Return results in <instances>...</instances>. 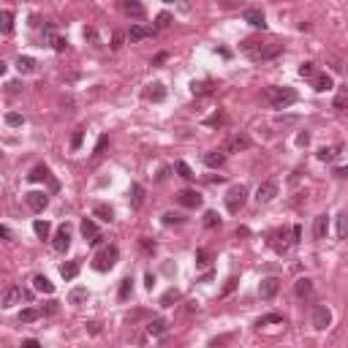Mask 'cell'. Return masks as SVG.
I'll return each mask as SVG.
<instances>
[{
    "mask_svg": "<svg viewBox=\"0 0 348 348\" xmlns=\"http://www.w3.org/2000/svg\"><path fill=\"white\" fill-rule=\"evenodd\" d=\"M174 169H177V174H179L182 179H193V177H196L193 169H190V166L185 164V161H177V164H174Z\"/></svg>",
    "mask_w": 348,
    "mask_h": 348,
    "instance_id": "obj_34",
    "label": "cell"
},
{
    "mask_svg": "<svg viewBox=\"0 0 348 348\" xmlns=\"http://www.w3.org/2000/svg\"><path fill=\"white\" fill-rule=\"evenodd\" d=\"M147 332H150V335H164V332H166V324L161 321V318H155V321H150Z\"/></svg>",
    "mask_w": 348,
    "mask_h": 348,
    "instance_id": "obj_41",
    "label": "cell"
},
{
    "mask_svg": "<svg viewBox=\"0 0 348 348\" xmlns=\"http://www.w3.org/2000/svg\"><path fill=\"white\" fill-rule=\"evenodd\" d=\"M338 237L340 240L348 237V215H338Z\"/></svg>",
    "mask_w": 348,
    "mask_h": 348,
    "instance_id": "obj_39",
    "label": "cell"
},
{
    "mask_svg": "<svg viewBox=\"0 0 348 348\" xmlns=\"http://www.w3.org/2000/svg\"><path fill=\"white\" fill-rule=\"evenodd\" d=\"M131 294H133V280H131V277H125V280L120 283V299L125 302V299H131Z\"/></svg>",
    "mask_w": 348,
    "mask_h": 348,
    "instance_id": "obj_36",
    "label": "cell"
},
{
    "mask_svg": "<svg viewBox=\"0 0 348 348\" xmlns=\"http://www.w3.org/2000/svg\"><path fill=\"white\" fill-rule=\"evenodd\" d=\"M310 324L316 329H327L329 324H332V310H329L327 305H316L313 307V316H310Z\"/></svg>",
    "mask_w": 348,
    "mask_h": 348,
    "instance_id": "obj_5",
    "label": "cell"
},
{
    "mask_svg": "<svg viewBox=\"0 0 348 348\" xmlns=\"http://www.w3.org/2000/svg\"><path fill=\"white\" fill-rule=\"evenodd\" d=\"M87 297H90V294H87V288L85 286H77V288H71V294H68V302H71V305H85Z\"/></svg>",
    "mask_w": 348,
    "mask_h": 348,
    "instance_id": "obj_22",
    "label": "cell"
},
{
    "mask_svg": "<svg viewBox=\"0 0 348 348\" xmlns=\"http://www.w3.org/2000/svg\"><path fill=\"white\" fill-rule=\"evenodd\" d=\"M38 316H41V313H38V310H33V307H27V310H22V313H19V321H22V324H30V321H36Z\"/></svg>",
    "mask_w": 348,
    "mask_h": 348,
    "instance_id": "obj_40",
    "label": "cell"
},
{
    "mask_svg": "<svg viewBox=\"0 0 348 348\" xmlns=\"http://www.w3.org/2000/svg\"><path fill=\"white\" fill-rule=\"evenodd\" d=\"M22 348H41V343H38V340H25Z\"/></svg>",
    "mask_w": 348,
    "mask_h": 348,
    "instance_id": "obj_52",
    "label": "cell"
},
{
    "mask_svg": "<svg viewBox=\"0 0 348 348\" xmlns=\"http://www.w3.org/2000/svg\"><path fill=\"white\" fill-rule=\"evenodd\" d=\"M142 245L147 248V251H155V242H150V240H142Z\"/></svg>",
    "mask_w": 348,
    "mask_h": 348,
    "instance_id": "obj_56",
    "label": "cell"
},
{
    "mask_svg": "<svg viewBox=\"0 0 348 348\" xmlns=\"http://www.w3.org/2000/svg\"><path fill=\"white\" fill-rule=\"evenodd\" d=\"M291 123H297V117H280L277 120V125H291Z\"/></svg>",
    "mask_w": 348,
    "mask_h": 348,
    "instance_id": "obj_53",
    "label": "cell"
},
{
    "mask_svg": "<svg viewBox=\"0 0 348 348\" xmlns=\"http://www.w3.org/2000/svg\"><path fill=\"white\" fill-rule=\"evenodd\" d=\"M332 77H329V74H316V77H313V90L316 92H327V90H332Z\"/></svg>",
    "mask_w": 348,
    "mask_h": 348,
    "instance_id": "obj_16",
    "label": "cell"
},
{
    "mask_svg": "<svg viewBox=\"0 0 348 348\" xmlns=\"http://www.w3.org/2000/svg\"><path fill=\"white\" fill-rule=\"evenodd\" d=\"M266 324H283V316L280 313H269V316H261L256 321V327H266Z\"/></svg>",
    "mask_w": 348,
    "mask_h": 348,
    "instance_id": "obj_35",
    "label": "cell"
},
{
    "mask_svg": "<svg viewBox=\"0 0 348 348\" xmlns=\"http://www.w3.org/2000/svg\"><path fill=\"white\" fill-rule=\"evenodd\" d=\"M92 215H95V218H101L103 223H112V220H114V210H112L109 204H95Z\"/></svg>",
    "mask_w": 348,
    "mask_h": 348,
    "instance_id": "obj_23",
    "label": "cell"
},
{
    "mask_svg": "<svg viewBox=\"0 0 348 348\" xmlns=\"http://www.w3.org/2000/svg\"><path fill=\"white\" fill-rule=\"evenodd\" d=\"M60 275L66 277V280H74V277L79 275V261H66V264L60 266Z\"/></svg>",
    "mask_w": 348,
    "mask_h": 348,
    "instance_id": "obj_26",
    "label": "cell"
},
{
    "mask_svg": "<svg viewBox=\"0 0 348 348\" xmlns=\"http://www.w3.org/2000/svg\"><path fill=\"white\" fill-rule=\"evenodd\" d=\"M294 291H297V297H307V294L313 291V283L307 280V277H299V280L294 283Z\"/></svg>",
    "mask_w": 348,
    "mask_h": 348,
    "instance_id": "obj_30",
    "label": "cell"
},
{
    "mask_svg": "<svg viewBox=\"0 0 348 348\" xmlns=\"http://www.w3.org/2000/svg\"><path fill=\"white\" fill-rule=\"evenodd\" d=\"M234 286H237V277H229V280H226V286H223V291H220V297L231 294V291H234Z\"/></svg>",
    "mask_w": 348,
    "mask_h": 348,
    "instance_id": "obj_49",
    "label": "cell"
},
{
    "mask_svg": "<svg viewBox=\"0 0 348 348\" xmlns=\"http://www.w3.org/2000/svg\"><path fill=\"white\" fill-rule=\"evenodd\" d=\"M52 248H55L57 253H66L68 248H71V229H68V226H60V229L55 231V237H52Z\"/></svg>",
    "mask_w": 348,
    "mask_h": 348,
    "instance_id": "obj_6",
    "label": "cell"
},
{
    "mask_svg": "<svg viewBox=\"0 0 348 348\" xmlns=\"http://www.w3.org/2000/svg\"><path fill=\"white\" fill-rule=\"evenodd\" d=\"M49 177V166H36V169H33L30 174H27V179H30V182H41V179H46Z\"/></svg>",
    "mask_w": 348,
    "mask_h": 348,
    "instance_id": "obj_32",
    "label": "cell"
},
{
    "mask_svg": "<svg viewBox=\"0 0 348 348\" xmlns=\"http://www.w3.org/2000/svg\"><path fill=\"white\" fill-rule=\"evenodd\" d=\"M245 199H248L245 185H234V188H229V193H226V210H229L231 215H237V212L245 207Z\"/></svg>",
    "mask_w": 348,
    "mask_h": 348,
    "instance_id": "obj_4",
    "label": "cell"
},
{
    "mask_svg": "<svg viewBox=\"0 0 348 348\" xmlns=\"http://www.w3.org/2000/svg\"><path fill=\"white\" fill-rule=\"evenodd\" d=\"M299 77H305V79H313V77H316V68H313V63H302V66H299Z\"/></svg>",
    "mask_w": 348,
    "mask_h": 348,
    "instance_id": "obj_43",
    "label": "cell"
},
{
    "mask_svg": "<svg viewBox=\"0 0 348 348\" xmlns=\"http://www.w3.org/2000/svg\"><path fill=\"white\" fill-rule=\"evenodd\" d=\"M177 299H179V291H177V288H169V291H166L164 297H161V305L169 307L172 302H177Z\"/></svg>",
    "mask_w": 348,
    "mask_h": 348,
    "instance_id": "obj_38",
    "label": "cell"
},
{
    "mask_svg": "<svg viewBox=\"0 0 348 348\" xmlns=\"http://www.w3.org/2000/svg\"><path fill=\"white\" fill-rule=\"evenodd\" d=\"M66 46H68V41H66V38H55V49H57V52H63Z\"/></svg>",
    "mask_w": 348,
    "mask_h": 348,
    "instance_id": "obj_51",
    "label": "cell"
},
{
    "mask_svg": "<svg viewBox=\"0 0 348 348\" xmlns=\"http://www.w3.org/2000/svg\"><path fill=\"white\" fill-rule=\"evenodd\" d=\"M204 164L212 166V169H218V166L226 164V153L223 150H210V153H204Z\"/></svg>",
    "mask_w": 348,
    "mask_h": 348,
    "instance_id": "obj_17",
    "label": "cell"
},
{
    "mask_svg": "<svg viewBox=\"0 0 348 348\" xmlns=\"http://www.w3.org/2000/svg\"><path fill=\"white\" fill-rule=\"evenodd\" d=\"M125 14L133 16V19H144V16H147V8H144L142 3H136V0H128V3H125Z\"/></svg>",
    "mask_w": 348,
    "mask_h": 348,
    "instance_id": "obj_19",
    "label": "cell"
},
{
    "mask_svg": "<svg viewBox=\"0 0 348 348\" xmlns=\"http://www.w3.org/2000/svg\"><path fill=\"white\" fill-rule=\"evenodd\" d=\"M142 201H144V188L139 182H133L131 185V204H133V210H139V207H142Z\"/></svg>",
    "mask_w": 348,
    "mask_h": 348,
    "instance_id": "obj_27",
    "label": "cell"
},
{
    "mask_svg": "<svg viewBox=\"0 0 348 348\" xmlns=\"http://www.w3.org/2000/svg\"><path fill=\"white\" fill-rule=\"evenodd\" d=\"M177 201L182 207H188V210H196V207H201V193H196V190H179Z\"/></svg>",
    "mask_w": 348,
    "mask_h": 348,
    "instance_id": "obj_11",
    "label": "cell"
},
{
    "mask_svg": "<svg viewBox=\"0 0 348 348\" xmlns=\"http://www.w3.org/2000/svg\"><path fill=\"white\" fill-rule=\"evenodd\" d=\"M190 90H193V95H207V92H212V82L210 79H201V82L190 85Z\"/></svg>",
    "mask_w": 348,
    "mask_h": 348,
    "instance_id": "obj_31",
    "label": "cell"
},
{
    "mask_svg": "<svg viewBox=\"0 0 348 348\" xmlns=\"http://www.w3.org/2000/svg\"><path fill=\"white\" fill-rule=\"evenodd\" d=\"M33 231H36V234L41 237V240H46V237L52 234V226H49V220H36V223H33Z\"/></svg>",
    "mask_w": 348,
    "mask_h": 348,
    "instance_id": "obj_33",
    "label": "cell"
},
{
    "mask_svg": "<svg viewBox=\"0 0 348 348\" xmlns=\"http://www.w3.org/2000/svg\"><path fill=\"white\" fill-rule=\"evenodd\" d=\"M275 196H277V182H275V179H266V182L259 185V190H256V201H259V204H269Z\"/></svg>",
    "mask_w": 348,
    "mask_h": 348,
    "instance_id": "obj_7",
    "label": "cell"
},
{
    "mask_svg": "<svg viewBox=\"0 0 348 348\" xmlns=\"http://www.w3.org/2000/svg\"><path fill=\"white\" fill-rule=\"evenodd\" d=\"M266 101H269L275 109H288L299 101V95H297V90H291V87H269V90H266Z\"/></svg>",
    "mask_w": 348,
    "mask_h": 348,
    "instance_id": "obj_2",
    "label": "cell"
},
{
    "mask_svg": "<svg viewBox=\"0 0 348 348\" xmlns=\"http://www.w3.org/2000/svg\"><path fill=\"white\" fill-rule=\"evenodd\" d=\"M106 144H109V136H101V139H98V144H95V158H98V155H103Z\"/></svg>",
    "mask_w": 348,
    "mask_h": 348,
    "instance_id": "obj_48",
    "label": "cell"
},
{
    "mask_svg": "<svg viewBox=\"0 0 348 348\" xmlns=\"http://www.w3.org/2000/svg\"><path fill=\"white\" fill-rule=\"evenodd\" d=\"M242 52H245L251 60H272V57H277L283 52V44H277V41H269V44H261V41H253V38H245L242 41Z\"/></svg>",
    "mask_w": 348,
    "mask_h": 348,
    "instance_id": "obj_1",
    "label": "cell"
},
{
    "mask_svg": "<svg viewBox=\"0 0 348 348\" xmlns=\"http://www.w3.org/2000/svg\"><path fill=\"white\" fill-rule=\"evenodd\" d=\"M25 297V294H22V288H16V286H8L3 291V307L5 310H8V307H14V305H19V299Z\"/></svg>",
    "mask_w": 348,
    "mask_h": 348,
    "instance_id": "obj_15",
    "label": "cell"
},
{
    "mask_svg": "<svg viewBox=\"0 0 348 348\" xmlns=\"http://www.w3.org/2000/svg\"><path fill=\"white\" fill-rule=\"evenodd\" d=\"M25 201L33 212H44L46 204H49V196L41 193V190H30V193H25Z\"/></svg>",
    "mask_w": 348,
    "mask_h": 348,
    "instance_id": "obj_8",
    "label": "cell"
},
{
    "mask_svg": "<svg viewBox=\"0 0 348 348\" xmlns=\"http://www.w3.org/2000/svg\"><path fill=\"white\" fill-rule=\"evenodd\" d=\"M220 223V218H218V212H204V226H207V229H212V226H218Z\"/></svg>",
    "mask_w": 348,
    "mask_h": 348,
    "instance_id": "obj_44",
    "label": "cell"
},
{
    "mask_svg": "<svg viewBox=\"0 0 348 348\" xmlns=\"http://www.w3.org/2000/svg\"><path fill=\"white\" fill-rule=\"evenodd\" d=\"M218 123H220V112H218V114H212V117L207 120V125H218Z\"/></svg>",
    "mask_w": 348,
    "mask_h": 348,
    "instance_id": "obj_54",
    "label": "cell"
},
{
    "mask_svg": "<svg viewBox=\"0 0 348 348\" xmlns=\"http://www.w3.org/2000/svg\"><path fill=\"white\" fill-rule=\"evenodd\" d=\"M5 123H8L11 128H19V125L25 123V117H22V114H16V112H8V114H5Z\"/></svg>",
    "mask_w": 348,
    "mask_h": 348,
    "instance_id": "obj_42",
    "label": "cell"
},
{
    "mask_svg": "<svg viewBox=\"0 0 348 348\" xmlns=\"http://www.w3.org/2000/svg\"><path fill=\"white\" fill-rule=\"evenodd\" d=\"M33 286H36V291H41V294H52V291H55V283H52L49 277H44V275L33 277Z\"/></svg>",
    "mask_w": 348,
    "mask_h": 348,
    "instance_id": "obj_20",
    "label": "cell"
},
{
    "mask_svg": "<svg viewBox=\"0 0 348 348\" xmlns=\"http://www.w3.org/2000/svg\"><path fill=\"white\" fill-rule=\"evenodd\" d=\"M307 142H310V133H307V131H305V133H299V136H297V144H299V147H305Z\"/></svg>",
    "mask_w": 348,
    "mask_h": 348,
    "instance_id": "obj_50",
    "label": "cell"
},
{
    "mask_svg": "<svg viewBox=\"0 0 348 348\" xmlns=\"http://www.w3.org/2000/svg\"><path fill=\"white\" fill-rule=\"evenodd\" d=\"M340 150H343V144H332V147H321V150H318V161H324V164H332V161L340 155Z\"/></svg>",
    "mask_w": 348,
    "mask_h": 348,
    "instance_id": "obj_18",
    "label": "cell"
},
{
    "mask_svg": "<svg viewBox=\"0 0 348 348\" xmlns=\"http://www.w3.org/2000/svg\"><path fill=\"white\" fill-rule=\"evenodd\" d=\"M245 22H251L253 27H261V30H264L266 27V16H264V11L261 8H245Z\"/></svg>",
    "mask_w": 348,
    "mask_h": 348,
    "instance_id": "obj_14",
    "label": "cell"
},
{
    "mask_svg": "<svg viewBox=\"0 0 348 348\" xmlns=\"http://www.w3.org/2000/svg\"><path fill=\"white\" fill-rule=\"evenodd\" d=\"M327 229H329L327 215H318L316 223H313V237H316V240H324V237H327Z\"/></svg>",
    "mask_w": 348,
    "mask_h": 348,
    "instance_id": "obj_25",
    "label": "cell"
},
{
    "mask_svg": "<svg viewBox=\"0 0 348 348\" xmlns=\"http://www.w3.org/2000/svg\"><path fill=\"white\" fill-rule=\"evenodd\" d=\"M251 147V136H245V133H237V136H231L229 142H226L223 153H240V150H248Z\"/></svg>",
    "mask_w": 348,
    "mask_h": 348,
    "instance_id": "obj_10",
    "label": "cell"
},
{
    "mask_svg": "<svg viewBox=\"0 0 348 348\" xmlns=\"http://www.w3.org/2000/svg\"><path fill=\"white\" fill-rule=\"evenodd\" d=\"M82 136H85V131H82V128L74 131V136H71V150H79V147H82Z\"/></svg>",
    "mask_w": 348,
    "mask_h": 348,
    "instance_id": "obj_47",
    "label": "cell"
},
{
    "mask_svg": "<svg viewBox=\"0 0 348 348\" xmlns=\"http://www.w3.org/2000/svg\"><path fill=\"white\" fill-rule=\"evenodd\" d=\"M117 259H120V251H117V245H106L101 253H98L95 259H92V266H95L98 272H109L114 264H117Z\"/></svg>",
    "mask_w": 348,
    "mask_h": 348,
    "instance_id": "obj_3",
    "label": "cell"
},
{
    "mask_svg": "<svg viewBox=\"0 0 348 348\" xmlns=\"http://www.w3.org/2000/svg\"><path fill=\"white\" fill-rule=\"evenodd\" d=\"M169 22H172V14H169V11H161L153 27H155V30H164V27H169Z\"/></svg>",
    "mask_w": 348,
    "mask_h": 348,
    "instance_id": "obj_37",
    "label": "cell"
},
{
    "mask_svg": "<svg viewBox=\"0 0 348 348\" xmlns=\"http://www.w3.org/2000/svg\"><path fill=\"white\" fill-rule=\"evenodd\" d=\"M182 215H179V212H166V215H164V223L166 226H172V223H182Z\"/></svg>",
    "mask_w": 348,
    "mask_h": 348,
    "instance_id": "obj_46",
    "label": "cell"
},
{
    "mask_svg": "<svg viewBox=\"0 0 348 348\" xmlns=\"http://www.w3.org/2000/svg\"><path fill=\"white\" fill-rule=\"evenodd\" d=\"M82 237H85V242H90V245L101 242V231H98V226L92 223L90 218H85V220H82Z\"/></svg>",
    "mask_w": 348,
    "mask_h": 348,
    "instance_id": "obj_12",
    "label": "cell"
},
{
    "mask_svg": "<svg viewBox=\"0 0 348 348\" xmlns=\"http://www.w3.org/2000/svg\"><path fill=\"white\" fill-rule=\"evenodd\" d=\"M16 68H19V74H33L36 71V60L27 57V55H19L16 57Z\"/></svg>",
    "mask_w": 348,
    "mask_h": 348,
    "instance_id": "obj_24",
    "label": "cell"
},
{
    "mask_svg": "<svg viewBox=\"0 0 348 348\" xmlns=\"http://www.w3.org/2000/svg\"><path fill=\"white\" fill-rule=\"evenodd\" d=\"M196 259H199V261H196L199 266H210V253H207L204 248H199V251H196Z\"/></svg>",
    "mask_w": 348,
    "mask_h": 348,
    "instance_id": "obj_45",
    "label": "cell"
},
{
    "mask_svg": "<svg viewBox=\"0 0 348 348\" xmlns=\"http://www.w3.org/2000/svg\"><path fill=\"white\" fill-rule=\"evenodd\" d=\"M0 234H3L5 240H11V229H8V226H3V229H0Z\"/></svg>",
    "mask_w": 348,
    "mask_h": 348,
    "instance_id": "obj_55",
    "label": "cell"
},
{
    "mask_svg": "<svg viewBox=\"0 0 348 348\" xmlns=\"http://www.w3.org/2000/svg\"><path fill=\"white\" fill-rule=\"evenodd\" d=\"M155 27L153 25H142V22H136V25L131 27V33H128V38L131 41H142V38H150V36H155Z\"/></svg>",
    "mask_w": 348,
    "mask_h": 348,
    "instance_id": "obj_13",
    "label": "cell"
},
{
    "mask_svg": "<svg viewBox=\"0 0 348 348\" xmlns=\"http://www.w3.org/2000/svg\"><path fill=\"white\" fill-rule=\"evenodd\" d=\"M335 174H338V177H348V169H346V166H340V169L335 172Z\"/></svg>",
    "mask_w": 348,
    "mask_h": 348,
    "instance_id": "obj_57",
    "label": "cell"
},
{
    "mask_svg": "<svg viewBox=\"0 0 348 348\" xmlns=\"http://www.w3.org/2000/svg\"><path fill=\"white\" fill-rule=\"evenodd\" d=\"M0 27H3V33H11V30H14V14H11L8 8L0 11Z\"/></svg>",
    "mask_w": 348,
    "mask_h": 348,
    "instance_id": "obj_28",
    "label": "cell"
},
{
    "mask_svg": "<svg viewBox=\"0 0 348 348\" xmlns=\"http://www.w3.org/2000/svg\"><path fill=\"white\" fill-rule=\"evenodd\" d=\"M335 109L338 112H346L348 109V87H340L338 95H335Z\"/></svg>",
    "mask_w": 348,
    "mask_h": 348,
    "instance_id": "obj_29",
    "label": "cell"
},
{
    "mask_svg": "<svg viewBox=\"0 0 348 348\" xmlns=\"http://www.w3.org/2000/svg\"><path fill=\"white\" fill-rule=\"evenodd\" d=\"M277 291H280V280H277V277H264V280L259 283V294H261V299H272Z\"/></svg>",
    "mask_w": 348,
    "mask_h": 348,
    "instance_id": "obj_9",
    "label": "cell"
},
{
    "mask_svg": "<svg viewBox=\"0 0 348 348\" xmlns=\"http://www.w3.org/2000/svg\"><path fill=\"white\" fill-rule=\"evenodd\" d=\"M147 98H150V101H155V103H161L166 98V87L161 82H153V85H150V90H147Z\"/></svg>",
    "mask_w": 348,
    "mask_h": 348,
    "instance_id": "obj_21",
    "label": "cell"
}]
</instances>
